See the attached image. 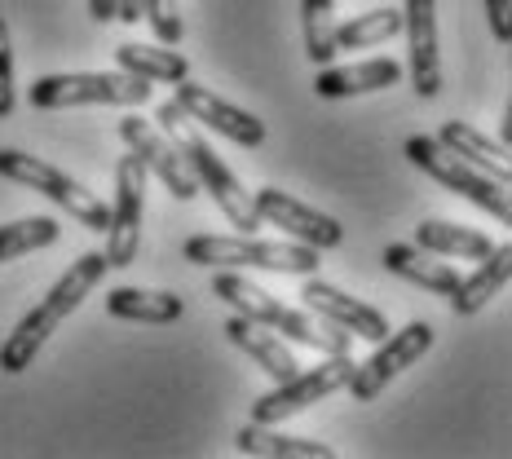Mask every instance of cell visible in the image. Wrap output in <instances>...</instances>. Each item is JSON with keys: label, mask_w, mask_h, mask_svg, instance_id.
I'll return each mask as SVG.
<instances>
[{"label": "cell", "mask_w": 512, "mask_h": 459, "mask_svg": "<svg viewBox=\"0 0 512 459\" xmlns=\"http://www.w3.org/2000/svg\"><path fill=\"white\" fill-rule=\"evenodd\" d=\"M106 270H111V265H106L102 252L76 256V261L67 265V274L45 292V301L31 309V314H23V323L5 336V345H0V371H5V376H23L31 362H36L40 349H45V340L84 305V296L102 283Z\"/></svg>", "instance_id": "cell-1"}, {"label": "cell", "mask_w": 512, "mask_h": 459, "mask_svg": "<svg viewBox=\"0 0 512 459\" xmlns=\"http://www.w3.org/2000/svg\"><path fill=\"white\" fill-rule=\"evenodd\" d=\"M212 296H217V301H226L239 318L270 327V332L296 340V345L323 349V354H349V332H340L336 323H327V318L314 314V309L283 305L279 296H270L265 287H256L252 279H243V274H234V270H217V274H212Z\"/></svg>", "instance_id": "cell-2"}, {"label": "cell", "mask_w": 512, "mask_h": 459, "mask_svg": "<svg viewBox=\"0 0 512 459\" xmlns=\"http://www.w3.org/2000/svg\"><path fill=\"white\" fill-rule=\"evenodd\" d=\"M155 124H164V133L173 137V142L181 146V155L190 159V168H195V181H199V190H208V199L217 204V212L230 221V230H239V234H252V230H261L265 221H261V212H256L252 204V195L239 186V177L226 168V159L217 155V146L208 142L199 128H190V115L181 111L177 102H164L155 111Z\"/></svg>", "instance_id": "cell-3"}, {"label": "cell", "mask_w": 512, "mask_h": 459, "mask_svg": "<svg viewBox=\"0 0 512 459\" xmlns=\"http://www.w3.org/2000/svg\"><path fill=\"white\" fill-rule=\"evenodd\" d=\"M186 261L204 265V270H234V265H252V270L270 274H314L323 265V252L305 248L296 239H256V234H195L186 239Z\"/></svg>", "instance_id": "cell-4"}, {"label": "cell", "mask_w": 512, "mask_h": 459, "mask_svg": "<svg viewBox=\"0 0 512 459\" xmlns=\"http://www.w3.org/2000/svg\"><path fill=\"white\" fill-rule=\"evenodd\" d=\"M36 111H67V106H146L151 80L128 71H80V76H36L27 89Z\"/></svg>", "instance_id": "cell-5"}, {"label": "cell", "mask_w": 512, "mask_h": 459, "mask_svg": "<svg viewBox=\"0 0 512 459\" xmlns=\"http://www.w3.org/2000/svg\"><path fill=\"white\" fill-rule=\"evenodd\" d=\"M407 159L420 168V173H429L437 186H446V190H455V195L473 199L477 208L490 212V217H499L504 226L512 221V204H508V186H504V181H495V177H486L482 168L464 164V159L446 151L437 137H429V133L407 137Z\"/></svg>", "instance_id": "cell-6"}, {"label": "cell", "mask_w": 512, "mask_h": 459, "mask_svg": "<svg viewBox=\"0 0 512 459\" xmlns=\"http://www.w3.org/2000/svg\"><path fill=\"white\" fill-rule=\"evenodd\" d=\"M0 177L14 181V186L40 190V195L53 199L62 212H71L80 226L106 234L111 208H106L98 195H89V190H84L71 173H62L58 164H49V159H36V155H27V151H0Z\"/></svg>", "instance_id": "cell-7"}, {"label": "cell", "mask_w": 512, "mask_h": 459, "mask_svg": "<svg viewBox=\"0 0 512 459\" xmlns=\"http://www.w3.org/2000/svg\"><path fill=\"white\" fill-rule=\"evenodd\" d=\"M142 226H146V164L128 151L115 164V204L111 221H106V265L111 270H128L142 252Z\"/></svg>", "instance_id": "cell-8"}, {"label": "cell", "mask_w": 512, "mask_h": 459, "mask_svg": "<svg viewBox=\"0 0 512 459\" xmlns=\"http://www.w3.org/2000/svg\"><path fill=\"white\" fill-rule=\"evenodd\" d=\"M354 376V358L349 354H327L318 367H301L292 380H283L274 393L256 398L252 407V424H283L287 415H301L309 407H318L323 398H332L336 389H345Z\"/></svg>", "instance_id": "cell-9"}, {"label": "cell", "mask_w": 512, "mask_h": 459, "mask_svg": "<svg viewBox=\"0 0 512 459\" xmlns=\"http://www.w3.org/2000/svg\"><path fill=\"white\" fill-rule=\"evenodd\" d=\"M429 349H433V327L407 323L402 332H389L384 340H376V354L367 362H354V376H349L345 389L354 393L358 402H376L384 393V384L393 376H402V371H407L411 362H420Z\"/></svg>", "instance_id": "cell-10"}, {"label": "cell", "mask_w": 512, "mask_h": 459, "mask_svg": "<svg viewBox=\"0 0 512 459\" xmlns=\"http://www.w3.org/2000/svg\"><path fill=\"white\" fill-rule=\"evenodd\" d=\"M120 137H124L128 151H133L146 164V173H155L159 181H164L173 199L186 204V199L199 195V181H195V168H190V159L181 155V146L168 142V137L159 133L155 124H146L142 115H124V120H120Z\"/></svg>", "instance_id": "cell-11"}, {"label": "cell", "mask_w": 512, "mask_h": 459, "mask_svg": "<svg viewBox=\"0 0 512 459\" xmlns=\"http://www.w3.org/2000/svg\"><path fill=\"white\" fill-rule=\"evenodd\" d=\"M252 204H256V212H261V221L287 230V239L305 243V248L327 252V248H340V239H345V230H340L336 217L301 204V199L287 195V190H279V186H261L252 195Z\"/></svg>", "instance_id": "cell-12"}, {"label": "cell", "mask_w": 512, "mask_h": 459, "mask_svg": "<svg viewBox=\"0 0 512 459\" xmlns=\"http://www.w3.org/2000/svg\"><path fill=\"white\" fill-rule=\"evenodd\" d=\"M181 111L190 115L195 124H208V128H217L221 137H230L234 146H261L265 142V124L256 120L252 111H243V106H234L226 98H217L212 89H204V84H195V80H177V98H173Z\"/></svg>", "instance_id": "cell-13"}, {"label": "cell", "mask_w": 512, "mask_h": 459, "mask_svg": "<svg viewBox=\"0 0 512 459\" xmlns=\"http://www.w3.org/2000/svg\"><path fill=\"white\" fill-rule=\"evenodd\" d=\"M402 31L411 40V84L420 98L442 93V58H437V0H407Z\"/></svg>", "instance_id": "cell-14"}, {"label": "cell", "mask_w": 512, "mask_h": 459, "mask_svg": "<svg viewBox=\"0 0 512 459\" xmlns=\"http://www.w3.org/2000/svg\"><path fill=\"white\" fill-rule=\"evenodd\" d=\"M301 301L314 309V314H323L327 323L345 327L349 336H362V340H384L389 336V318H384L380 309H371L367 301H354V296H345L340 287L323 283V279H309L301 287Z\"/></svg>", "instance_id": "cell-15"}, {"label": "cell", "mask_w": 512, "mask_h": 459, "mask_svg": "<svg viewBox=\"0 0 512 459\" xmlns=\"http://www.w3.org/2000/svg\"><path fill=\"white\" fill-rule=\"evenodd\" d=\"M402 80V67L393 58H367V62H349V67H318L314 93L318 98H358V93H376L393 89Z\"/></svg>", "instance_id": "cell-16"}, {"label": "cell", "mask_w": 512, "mask_h": 459, "mask_svg": "<svg viewBox=\"0 0 512 459\" xmlns=\"http://www.w3.org/2000/svg\"><path fill=\"white\" fill-rule=\"evenodd\" d=\"M437 142L446 146L451 155H460L464 164H473V168H482L486 177H495V181H512V164H508V146L504 142H495V137H486L482 128H473V124H464V120H446L442 128H437Z\"/></svg>", "instance_id": "cell-17"}, {"label": "cell", "mask_w": 512, "mask_h": 459, "mask_svg": "<svg viewBox=\"0 0 512 459\" xmlns=\"http://www.w3.org/2000/svg\"><path fill=\"white\" fill-rule=\"evenodd\" d=\"M226 336L234 340V345L248 354L256 367L265 371V376H274V384H283V380H292L296 371H301V362H296V354L283 345L279 336L270 332V327H261V323H248V318H239L234 314L230 323H226Z\"/></svg>", "instance_id": "cell-18"}, {"label": "cell", "mask_w": 512, "mask_h": 459, "mask_svg": "<svg viewBox=\"0 0 512 459\" xmlns=\"http://www.w3.org/2000/svg\"><path fill=\"white\" fill-rule=\"evenodd\" d=\"M508 274H512V243H499V248H490L482 256V265H477L468 279L455 283V292H451L455 318H468V314H477V309H486L499 296V287L508 283Z\"/></svg>", "instance_id": "cell-19"}, {"label": "cell", "mask_w": 512, "mask_h": 459, "mask_svg": "<svg viewBox=\"0 0 512 459\" xmlns=\"http://www.w3.org/2000/svg\"><path fill=\"white\" fill-rule=\"evenodd\" d=\"M384 270L415 283V287H424V292H433V296H451L455 283H460L455 265H442L433 252L411 248V243H389V248H384Z\"/></svg>", "instance_id": "cell-20"}, {"label": "cell", "mask_w": 512, "mask_h": 459, "mask_svg": "<svg viewBox=\"0 0 512 459\" xmlns=\"http://www.w3.org/2000/svg\"><path fill=\"white\" fill-rule=\"evenodd\" d=\"M181 309H186V301L173 292H146V287H115V292H106V314L124 318V323L164 327V323H177Z\"/></svg>", "instance_id": "cell-21"}, {"label": "cell", "mask_w": 512, "mask_h": 459, "mask_svg": "<svg viewBox=\"0 0 512 459\" xmlns=\"http://www.w3.org/2000/svg\"><path fill=\"white\" fill-rule=\"evenodd\" d=\"M115 67L128 71V76H142V80H164V84H177L190 76V58L177 53V45H120L115 49Z\"/></svg>", "instance_id": "cell-22"}, {"label": "cell", "mask_w": 512, "mask_h": 459, "mask_svg": "<svg viewBox=\"0 0 512 459\" xmlns=\"http://www.w3.org/2000/svg\"><path fill=\"white\" fill-rule=\"evenodd\" d=\"M234 446L243 455H261V459H336V451L327 442L274 433V424H248V429H239Z\"/></svg>", "instance_id": "cell-23"}, {"label": "cell", "mask_w": 512, "mask_h": 459, "mask_svg": "<svg viewBox=\"0 0 512 459\" xmlns=\"http://www.w3.org/2000/svg\"><path fill=\"white\" fill-rule=\"evenodd\" d=\"M415 248L433 252V256H464V261H482V256L495 248L482 230H468L455 226V221H429L424 217L415 226Z\"/></svg>", "instance_id": "cell-24"}, {"label": "cell", "mask_w": 512, "mask_h": 459, "mask_svg": "<svg viewBox=\"0 0 512 459\" xmlns=\"http://www.w3.org/2000/svg\"><path fill=\"white\" fill-rule=\"evenodd\" d=\"M393 36H402V9H371V14H358V18H349V23H336L340 53L389 45Z\"/></svg>", "instance_id": "cell-25"}, {"label": "cell", "mask_w": 512, "mask_h": 459, "mask_svg": "<svg viewBox=\"0 0 512 459\" xmlns=\"http://www.w3.org/2000/svg\"><path fill=\"white\" fill-rule=\"evenodd\" d=\"M301 27H305V58L327 67L336 58V0H301Z\"/></svg>", "instance_id": "cell-26"}, {"label": "cell", "mask_w": 512, "mask_h": 459, "mask_svg": "<svg viewBox=\"0 0 512 459\" xmlns=\"http://www.w3.org/2000/svg\"><path fill=\"white\" fill-rule=\"evenodd\" d=\"M62 226L53 217H23V221H5L0 226V265L18 261L27 252H40L49 243H58Z\"/></svg>", "instance_id": "cell-27"}, {"label": "cell", "mask_w": 512, "mask_h": 459, "mask_svg": "<svg viewBox=\"0 0 512 459\" xmlns=\"http://www.w3.org/2000/svg\"><path fill=\"white\" fill-rule=\"evenodd\" d=\"M142 18L151 23L159 45H181V36H186V18H181L177 0H142Z\"/></svg>", "instance_id": "cell-28"}, {"label": "cell", "mask_w": 512, "mask_h": 459, "mask_svg": "<svg viewBox=\"0 0 512 459\" xmlns=\"http://www.w3.org/2000/svg\"><path fill=\"white\" fill-rule=\"evenodd\" d=\"M14 102H18V93H14V45H9V27H5V18H0V120L14 115Z\"/></svg>", "instance_id": "cell-29"}, {"label": "cell", "mask_w": 512, "mask_h": 459, "mask_svg": "<svg viewBox=\"0 0 512 459\" xmlns=\"http://www.w3.org/2000/svg\"><path fill=\"white\" fill-rule=\"evenodd\" d=\"M486 18L499 45H512V0H486Z\"/></svg>", "instance_id": "cell-30"}, {"label": "cell", "mask_w": 512, "mask_h": 459, "mask_svg": "<svg viewBox=\"0 0 512 459\" xmlns=\"http://www.w3.org/2000/svg\"><path fill=\"white\" fill-rule=\"evenodd\" d=\"M115 23H142V0H115Z\"/></svg>", "instance_id": "cell-31"}, {"label": "cell", "mask_w": 512, "mask_h": 459, "mask_svg": "<svg viewBox=\"0 0 512 459\" xmlns=\"http://www.w3.org/2000/svg\"><path fill=\"white\" fill-rule=\"evenodd\" d=\"M89 14L98 23H115V0H89Z\"/></svg>", "instance_id": "cell-32"}, {"label": "cell", "mask_w": 512, "mask_h": 459, "mask_svg": "<svg viewBox=\"0 0 512 459\" xmlns=\"http://www.w3.org/2000/svg\"><path fill=\"white\" fill-rule=\"evenodd\" d=\"M508 137H512V111L504 115V124H499V142H504V146H508Z\"/></svg>", "instance_id": "cell-33"}]
</instances>
